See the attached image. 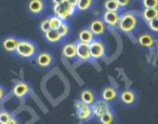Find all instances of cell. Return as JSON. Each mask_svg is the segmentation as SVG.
<instances>
[{
    "instance_id": "obj_1",
    "label": "cell",
    "mask_w": 158,
    "mask_h": 124,
    "mask_svg": "<svg viewBox=\"0 0 158 124\" xmlns=\"http://www.w3.org/2000/svg\"><path fill=\"white\" fill-rule=\"evenodd\" d=\"M140 25V17L133 11H126L120 14L117 27L122 33L126 34L135 32Z\"/></svg>"
},
{
    "instance_id": "obj_2",
    "label": "cell",
    "mask_w": 158,
    "mask_h": 124,
    "mask_svg": "<svg viewBox=\"0 0 158 124\" xmlns=\"http://www.w3.org/2000/svg\"><path fill=\"white\" fill-rule=\"evenodd\" d=\"M38 51V46L33 41L26 39H20L15 54L24 60H32Z\"/></svg>"
},
{
    "instance_id": "obj_3",
    "label": "cell",
    "mask_w": 158,
    "mask_h": 124,
    "mask_svg": "<svg viewBox=\"0 0 158 124\" xmlns=\"http://www.w3.org/2000/svg\"><path fill=\"white\" fill-rule=\"evenodd\" d=\"M54 15L60 17L63 22H68L75 16L77 13L75 6L69 3L67 0H64L62 2L53 5Z\"/></svg>"
},
{
    "instance_id": "obj_4",
    "label": "cell",
    "mask_w": 158,
    "mask_h": 124,
    "mask_svg": "<svg viewBox=\"0 0 158 124\" xmlns=\"http://www.w3.org/2000/svg\"><path fill=\"white\" fill-rule=\"evenodd\" d=\"M33 60L35 65L43 70L49 69L55 63L53 54L48 51H39Z\"/></svg>"
},
{
    "instance_id": "obj_5",
    "label": "cell",
    "mask_w": 158,
    "mask_h": 124,
    "mask_svg": "<svg viewBox=\"0 0 158 124\" xmlns=\"http://www.w3.org/2000/svg\"><path fill=\"white\" fill-rule=\"evenodd\" d=\"M89 44V51L94 60L103 58L106 53V46L103 41L99 38H96Z\"/></svg>"
},
{
    "instance_id": "obj_6",
    "label": "cell",
    "mask_w": 158,
    "mask_h": 124,
    "mask_svg": "<svg viewBox=\"0 0 158 124\" xmlns=\"http://www.w3.org/2000/svg\"><path fill=\"white\" fill-rule=\"evenodd\" d=\"M75 108L77 118L81 122H86L94 117L91 105H86L82 101L78 100L76 102Z\"/></svg>"
},
{
    "instance_id": "obj_7",
    "label": "cell",
    "mask_w": 158,
    "mask_h": 124,
    "mask_svg": "<svg viewBox=\"0 0 158 124\" xmlns=\"http://www.w3.org/2000/svg\"><path fill=\"white\" fill-rule=\"evenodd\" d=\"M91 108H92L94 116H95L98 119L104 114L113 110L110 103L101 99L96 100L95 102L91 105Z\"/></svg>"
},
{
    "instance_id": "obj_8",
    "label": "cell",
    "mask_w": 158,
    "mask_h": 124,
    "mask_svg": "<svg viewBox=\"0 0 158 124\" xmlns=\"http://www.w3.org/2000/svg\"><path fill=\"white\" fill-rule=\"evenodd\" d=\"M77 58L83 63L93 61L89 51V44L83 42L77 41Z\"/></svg>"
},
{
    "instance_id": "obj_9",
    "label": "cell",
    "mask_w": 158,
    "mask_h": 124,
    "mask_svg": "<svg viewBox=\"0 0 158 124\" xmlns=\"http://www.w3.org/2000/svg\"><path fill=\"white\" fill-rule=\"evenodd\" d=\"M26 9L30 15H43L46 9V3L45 0H29L26 4Z\"/></svg>"
},
{
    "instance_id": "obj_10",
    "label": "cell",
    "mask_w": 158,
    "mask_h": 124,
    "mask_svg": "<svg viewBox=\"0 0 158 124\" xmlns=\"http://www.w3.org/2000/svg\"><path fill=\"white\" fill-rule=\"evenodd\" d=\"M13 95L19 99H25L32 92V88L29 83L26 82H19L14 85L12 89Z\"/></svg>"
},
{
    "instance_id": "obj_11",
    "label": "cell",
    "mask_w": 158,
    "mask_h": 124,
    "mask_svg": "<svg viewBox=\"0 0 158 124\" xmlns=\"http://www.w3.org/2000/svg\"><path fill=\"white\" fill-rule=\"evenodd\" d=\"M89 29L92 31L94 35L97 38L105 35L106 33V25L102 19H94L89 23Z\"/></svg>"
},
{
    "instance_id": "obj_12",
    "label": "cell",
    "mask_w": 158,
    "mask_h": 124,
    "mask_svg": "<svg viewBox=\"0 0 158 124\" xmlns=\"http://www.w3.org/2000/svg\"><path fill=\"white\" fill-rule=\"evenodd\" d=\"M119 98L122 104L127 106L134 105L137 101V95L135 91L132 89L122 90L119 93Z\"/></svg>"
},
{
    "instance_id": "obj_13",
    "label": "cell",
    "mask_w": 158,
    "mask_h": 124,
    "mask_svg": "<svg viewBox=\"0 0 158 124\" xmlns=\"http://www.w3.org/2000/svg\"><path fill=\"white\" fill-rule=\"evenodd\" d=\"M137 42L140 46L146 49H151L154 47L157 43L155 37L151 33H143L137 37Z\"/></svg>"
},
{
    "instance_id": "obj_14",
    "label": "cell",
    "mask_w": 158,
    "mask_h": 124,
    "mask_svg": "<svg viewBox=\"0 0 158 124\" xmlns=\"http://www.w3.org/2000/svg\"><path fill=\"white\" fill-rule=\"evenodd\" d=\"M120 14L121 12H112V11H106L103 12L102 15V20L104 22L106 26L110 27H116L117 26L120 20Z\"/></svg>"
},
{
    "instance_id": "obj_15",
    "label": "cell",
    "mask_w": 158,
    "mask_h": 124,
    "mask_svg": "<svg viewBox=\"0 0 158 124\" xmlns=\"http://www.w3.org/2000/svg\"><path fill=\"white\" fill-rule=\"evenodd\" d=\"M118 96L119 93L117 90L111 85L104 87L100 92V99L110 103L117 101Z\"/></svg>"
},
{
    "instance_id": "obj_16",
    "label": "cell",
    "mask_w": 158,
    "mask_h": 124,
    "mask_svg": "<svg viewBox=\"0 0 158 124\" xmlns=\"http://www.w3.org/2000/svg\"><path fill=\"white\" fill-rule=\"evenodd\" d=\"M43 34L46 41L49 44L60 45L65 40L64 37L59 33L57 29H50Z\"/></svg>"
},
{
    "instance_id": "obj_17",
    "label": "cell",
    "mask_w": 158,
    "mask_h": 124,
    "mask_svg": "<svg viewBox=\"0 0 158 124\" xmlns=\"http://www.w3.org/2000/svg\"><path fill=\"white\" fill-rule=\"evenodd\" d=\"M19 40L20 39H18L13 36H9L6 37L2 41L3 49L8 53H15Z\"/></svg>"
},
{
    "instance_id": "obj_18",
    "label": "cell",
    "mask_w": 158,
    "mask_h": 124,
    "mask_svg": "<svg viewBox=\"0 0 158 124\" xmlns=\"http://www.w3.org/2000/svg\"><path fill=\"white\" fill-rule=\"evenodd\" d=\"M62 55L68 60L77 58V42L65 43L62 49Z\"/></svg>"
},
{
    "instance_id": "obj_19",
    "label": "cell",
    "mask_w": 158,
    "mask_h": 124,
    "mask_svg": "<svg viewBox=\"0 0 158 124\" xmlns=\"http://www.w3.org/2000/svg\"><path fill=\"white\" fill-rule=\"evenodd\" d=\"M80 100L84 102L86 105H92L97 100L95 92H94V90L90 89V88L83 89L80 93Z\"/></svg>"
},
{
    "instance_id": "obj_20",
    "label": "cell",
    "mask_w": 158,
    "mask_h": 124,
    "mask_svg": "<svg viewBox=\"0 0 158 124\" xmlns=\"http://www.w3.org/2000/svg\"><path fill=\"white\" fill-rule=\"evenodd\" d=\"M96 3V0H79L76 8L77 12L86 13L92 10Z\"/></svg>"
},
{
    "instance_id": "obj_21",
    "label": "cell",
    "mask_w": 158,
    "mask_h": 124,
    "mask_svg": "<svg viewBox=\"0 0 158 124\" xmlns=\"http://www.w3.org/2000/svg\"><path fill=\"white\" fill-rule=\"evenodd\" d=\"M97 37L94 35L89 28H83L78 32V40L83 43H90Z\"/></svg>"
},
{
    "instance_id": "obj_22",
    "label": "cell",
    "mask_w": 158,
    "mask_h": 124,
    "mask_svg": "<svg viewBox=\"0 0 158 124\" xmlns=\"http://www.w3.org/2000/svg\"><path fill=\"white\" fill-rule=\"evenodd\" d=\"M158 16V8H144L140 13L142 20L148 23Z\"/></svg>"
},
{
    "instance_id": "obj_23",
    "label": "cell",
    "mask_w": 158,
    "mask_h": 124,
    "mask_svg": "<svg viewBox=\"0 0 158 124\" xmlns=\"http://www.w3.org/2000/svg\"><path fill=\"white\" fill-rule=\"evenodd\" d=\"M103 8L106 11L122 12V9L117 0H104L103 3Z\"/></svg>"
},
{
    "instance_id": "obj_24",
    "label": "cell",
    "mask_w": 158,
    "mask_h": 124,
    "mask_svg": "<svg viewBox=\"0 0 158 124\" xmlns=\"http://www.w3.org/2000/svg\"><path fill=\"white\" fill-rule=\"evenodd\" d=\"M115 113H114V110H112V111L109 112V113H106L103 116H101L99 119V120H100V122H102L103 124H111L115 122Z\"/></svg>"
},
{
    "instance_id": "obj_25",
    "label": "cell",
    "mask_w": 158,
    "mask_h": 124,
    "mask_svg": "<svg viewBox=\"0 0 158 124\" xmlns=\"http://www.w3.org/2000/svg\"><path fill=\"white\" fill-rule=\"evenodd\" d=\"M49 24H50L51 29H58L60 26H61L62 23H63V20L56 15H52L49 16Z\"/></svg>"
},
{
    "instance_id": "obj_26",
    "label": "cell",
    "mask_w": 158,
    "mask_h": 124,
    "mask_svg": "<svg viewBox=\"0 0 158 124\" xmlns=\"http://www.w3.org/2000/svg\"><path fill=\"white\" fill-rule=\"evenodd\" d=\"M12 118V116L9 112L6 110L0 112V123L1 124H9Z\"/></svg>"
},
{
    "instance_id": "obj_27",
    "label": "cell",
    "mask_w": 158,
    "mask_h": 124,
    "mask_svg": "<svg viewBox=\"0 0 158 124\" xmlns=\"http://www.w3.org/2000/svg\"><path fill=\"white\" fill-rule=\"evenodd\" d=\"M57 30L59 31V33H60L64 38H66V37L69 35V33H70V27H69L67 22H63Z\"/></svg>"
},
{
    "instance_id": "obj_28",
    "label": "cell",
    "mask_w": 158,
    "mask_h": 124,
    "mask_svg": "<svg viewBox=\"0 0 158 124\" xmlns=\"http://www.w3.org/2000/svg\"><path fill=\"white\" fill-rule=\"evenodd\" d=\"M150 30L154 33H158V16L147 23Z\"/></svg>"
},
{
    "instance_id": "obj_29",
    "label": "cell",
    "mask_w": 158,
    "mask_h": 124,
    "mask_svg": "<svg viewBox=\"0 0 158 124\" xmlns=\"http://www.w3.org/2000/svg\"><path fill=\"white\" fill-rule=\"evenodd\" d=\"M40 29H41L42 32L43 33H46L47 31L50 30L51 29V26L50 24H49V17H46V18H44L40 23Z\"/></svg>"
},
{
    "instance_id": "obj_30",
    "label": "cell",
    "mask_w": 158,
    "mask_h": 124,
    "mask_svg": "<svg viewBox=\"0 0 158 124\" xmlns=\"http://www.w3.org/2000/svg\"><path fill=\"white\" fill-rule=\"evenodd\" d=\"M143 8H158V0H141Z\"/></svg>"
},
{
    "instance_id": "obj_31",
    "label": "cell",
    "mask_w": 158,
    "mask_h": 124,
    "mask_svg": "<svg viewBox=\"0 0 158 124\" xmlns=\"http://www.w3.org/2000/svg\"><path fill=\"white\" fill-rule=\"evenodd\" d=\"M117 2H118L119 5H120L122 11H123L131 7L133 0H117Z\"/></svg>"
},
{
    "instance_id": "obj_32",
    "label": "cell",
    "mask_w": 158,
    "mask_h": 124,
    "mask_svg": "<svg viewBox=\"0 0 158 124\" xmlns=\"http://www.w3.org/2000/svg\"><path fill=\"white\" fill-rule=\"evenodd\" d=\"M5 95H6V91H5V89L3 88V87H2L1 85H0V101L4 98Z\"/></svg>"
},
{
    "instance_id": "obj_33",
    "label": "cell",
    "mask_w": 158,
    "mask_h": 124,
    "mask_svg": "<svg viewBox=\"0 0 158 124\" xmlns=\"http://www.w3.org/2000/svg\"><path fill=\"white\" fill-rule=\"evenodd\" d=\"M68 2H69V3H71L72 5H73V6H77V2H78L79 0H67Z\"/></svg>"
},
{
    "instance_id": "obj_34",
    "label": "cell",
    "mask_w": 158,
    "mask_h": 124,
    "mask_svg": "<svg viewBox=\"0 0 158 124\" xmlns=\"http://www.w3.org/2000/svg\"><path fill=\"white\" fill-rule=\"evenodd\" d=\"M17 122H19L18 119H15V117H12V119L10 120V122H9V124H13V123H17Z\"/></svg>"
},
{
    "instance_id": "obj_35",
    "label": "cell",
    "mask_w": 158,
    "mask_h": 124,
    "mask_svg": "<svg viewBox=\"0 0 158 124\" xmlns=\"http://www.w3.org/2000/svg\"><path fill=\"white\" fill-rule=\"evenodd\" d=\"M52 2V4L55 5V4H58V3H60L62 2L63 1H64V0H51Z\"/></svg>"
}]
</instances>
